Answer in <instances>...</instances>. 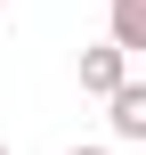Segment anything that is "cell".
Here are the masks:
<instances>
[{"label":"cell","instance_id":"1","mask_svg":"<svg viewBox=\"0 0 146 155\" xmlns=\"http://www.w3.org/2000/svg\"><path fill=\"white\" fill-rule=\"evenodd\" d=\"M122 82H130V49H122V41H89V49H81V90H89V98H114Z\"/></svg>","mask_w":146,"mask_h":155},{"label":"cell","instance_id":"2","mask_svg":"<svg viewBox=\"0 0 146 155\" xmlns=\"http://www.w3.org/2000/svg\"><path fill=\"white\" fill-rule=\"evenodd\" d=\"M106 123H114V139H138L146 147V82H122L106 98Z\"/></svg>","mask_w":146,"mask_h":155},{"label":"cell","instance_id":"3","mask_svg":"<svg viewBox=\"0 0 146 155\" xmlns=\"http://www.w3.org/2000/svg\"><path fill=\"white\" fill-rule=\"evenodd\" d=\"M106 41H122V49L138 57L146 49V0H114V8H106Z\"/></svg>","mask_w":146,"mask_h":155},{"label":"cell","instance_id":"4","mask_svg":"<svg viewBox=\"0 0 146 155\" xmlns=\"http://www.w3.org/2000/svg\"><path fill=\"white\" fill-rule=\"evenodd\" d=\"M73 155H106V147H73Z\"/></svg>","mask_w":146,"mask_h":155},{"label":"cell","instance_id":"5","mask_svg":"<svg viewBox=\"0 0 146 155\" xmlns=\"http://www.w3.org/2000/svg\"><path fill=\"white\" fill-rule=\"evenodd\" d=\"M0 155H16V147H0Z\"/></svg>","mask_w":146,"mask_h":155},{"label":"cell","instance_id":"6","mask_svg":"<svg viewBox=\"0 0 146 155\" xmlns=\"http://www.w3.org/2000/svg\"><path fill=\"white\" fill-rule=\"evenodd\" d=\"M0 8H8V0H0Z\"/></svg>","mask_w":146,"mask_h":155}]
</instances>
